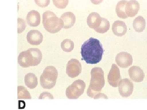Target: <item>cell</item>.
<instances>
[{"mask_svg":"<svg viewBox=\"0 0 147 110\" xmlns=\"http://www.w3.org/2000/svg\"><path fill=\"white\" fill-rule=\"evenodd\" d=\"M42 24L45 30L52 34L59 32L64 26L63 20L49 11H45L42 14Z\"/></svg>","mask_w":147,"mask_h":110,"instance_id":"4","label":"cell"},{"mask_svg":"<svg viewBox=\"0 0 147 110\" xmlns=\"http://www.w3.org/2000/svg\"><path fill=\"white\" fill-rule=\"evenodd\" d=\"M118 86L119 92L122 97H128L132 94L134 85L129 79L125 78L121 80Z\"/></svg>","mask_w":147,"mask_h":110,"instance_id":"9","label":"cell"},{"mask_svg":"<svg viewBox=\"0 0 147 110\" xmlns=\"http://www.w3.org/2000/svg\"><path fill=\"white\" fill-rule=\"evenodd\" d=\"M42 56V52L39 49L30 48L19 54L18 58V63L24 68L36 66L41 62Z\"/></svg>","mask_w":147,"mask_h":110,"instance_id":"3","label":"cell"},{"mask_svg":"<svg viewBox=\"0 0 147 110\" xmlns=\"http://www.w3.org/2000/svg\"><path fill=\"white\" fill-rule=\"evenodd\" d=\"M58 76L57 70L55 66H47L40 76V85L44 89H52L56 85Z\"/></svg>","mask_w":147,"mask_h":110,"instance_id":"5","label":"cell"},{"mask_svg":"<svg viewBox=\"0 0 147 110\" xmlns=\"http://www.w3.org/2000/svg\"><path fill=\"white\" fill-rule=\"evenodd\" d=\"M140 9V5L136 0H130L127 1L125 6V13L128 17H133L136 16Z\"/></svg>","mask_w":147,"mask_h":110,"instance_id":"13","label":"cell"},{"mask_svg":"<svg viewBox=\"0 0 147 110\" xmlns=\"http://www.w3.org/2000/svg\"><path fill=\"white\" fill-rule=\"evenodd\" d=\"M18 99H31L30 93L25 87L20 86L18 87Z\"/></svg>","mask_w":147,"mask_h":110,"instance_id":"22","label":"cell"},{"mask_svg":"<svg viewBox=\"0 0 147 110\" xmlns=\"http://www.w3.org/2000/svg\"><path fill=\"white\" fill-rule=\"evenodd\" d=\"M108 80L110 86L117 87L121 80L119 68L115 64H112L108 76Z\"/></svg>","mask_w":147,"mask_h":110,"instance_id":"8","label":"cell"},{"mask_svg":"<svg viewBox=\"0 0 147 110\" xmlns=\"http://www.w3.org/2000/svg\"><path fill=\"white\" fill-rule=\"evenodd\" d=\"M91 79L87 90L88 96L96 99L105 85L104 72L100 67H94L91 71Z\"/></svg>","mask_w":147,"mask_h":110,"instance_id":"2","label":"cell"},{"mask_svg":"<svg viewBox=\"0 0 147 110\" xmlns=\"http://www.w3.org/2000/svg\"><path fill=\"white\" fill-rule=\"evenodd\" d=\"M146 21L142 16H138L133 21V28L137 32L144 31L146 28Z\"/></svg>","mask_w":147,"mask_h":110,"instance_id":"20","label":"cell"},{"mask_svg":"<svg viewBox=\"0 0 147 110\" xmlns=\"http://www.w3.org/2000/svg\"><path fill=\"white\" fill-rule=\"evenodd\" d=\"M82 71V64L78 60L71 59L69 61L66 67V73L69 77L75 78L79 76Z\"/></svg>","mask_w":147,"mask_h":110,"instance_id":"7","label":"cell"},{"mask_svg":"<svg viewBox=\"0 0 147 110\" xmlns=\"http://www.w3.org/2000/svg\"><path fill=\"white\" fill-rule=\"evenodd\" d=\"M45 98H47L48 99H54V97L50 93L44 92L41 93L40 96L38 97V99H44Z\"/></svg>","mask_w":147,"mask_h":110,"instance_id":"27","label":"cell"},{"mask_svg":"<svg viewBox=\"0 0 147 110\" xmlns=\"http://www.w3.org/2000/svg\"><path fill=\"white\" fill-rule=\"evenodd\" d=\"M127 2V1L126 0H122L117 4L116 7V12L119 18L123 19L128 18V16L125 13V10Z\"/></svg>","mask_w":147,"mask_h":110,"instance_id":"19","label":"cell"},{"mask_svg":"<svg viewBox=\"0 0 147 110\" xmlns=\"http://www.w3.org/2000/svg\"><path fill=\"white\" fill-rule=\"evenodd\" d=\"M102 18L100 15L96 12H92L90 13L87 18V22L88 25L90 28L97 29L100 26Z\"/></svg>","mask_w":147,"mask_h":110,"instance_id":"16","label":"cell"},{"mask_svg":"<svg viewBox=\"0 0 147 110\" xmlns=\"http://www.w3.org/2000/svg\"><path fill=\"white\" fill-rule=\"evenodd\" d=\"M112 30L114 34L119 37L125 35L127 31V27L123 21H117L113 23Z\"/></svg>","mask_w":147,"mask_h":110,"instance_id":"15","label":"cell"},{"mask_svg":"<svg viewBox=\"0 0 147 110\" xmlns=\"http://www.w3.org/2000/svg\"><path fill=\"white\" fill-rule=\"evenodd\" d=\"M26 22L22 18H18V33L21 34L26 29Z\"/></svg>","mask_w":147,"mask_h":110,"instance_id":"25","label":"cell"},{"mask_svg":"<svg viewBox=\"0 0 147 110\" xmlns=\"http://www.w3.org/2000/svg\"><path fill=\"white\" fill-rule=\"evenodd\" d=\"M74 43L70 39L64 40L61 43V47L64 52H70L73 50L74 48Z\"/></svg>","mask_w":147,"mask_h":110,"instance_id":"23","label":"cell"},{"mask_svg":"<svg viewBox=\"0 0 147 110\" xmlns=\"http://www.w3.org/2000/svg\"><path fill=\"white\" fill-rule=\"evenodd\" d=\"M104 50L99 40L90 38L82 45L81 54L82 60L88 64H96L102 58Z\"/></svg>","mask_w":147,"mask_h":110,"instance_id":"1","label":"cell"},{"mask_svg":"<svg viewBox=\"0 0 147 110\" xmlns=\"http://www.w3.org/2000/svg\"><path fill=\"white\" fill-rule=\"evenodd\" d=\"M116 62L121 68H127L132 64L133 58L129 53L122 52L119 53L116 56Z\"/></svg>","mask_w":147,"mask_h":110,"instance_id":"10","label":"cell"},{"mask_svg":"<svg viewBox=\"0 0 147 110\" xmlns=\"http://www.w3.org/2000/svg\"><path fill=\"white\" fill-rule=\"evenodd\" d=\"M128 73L130 78L136 82L143 81L145 78V73L139 66H131L129 69Z\"/></svg>","mask_w":147,"mask_h":110,"instance_id":"11","label":"cell"},{"mask_svg":"<svg viewBox=\"0 0 147 110\" xmlns=\"http://www.w3.org/2000/svg\"><path fill=\"white\" fill-rule=\"evenodd\" d=\"M110 28V23L107 19L102 18L101 22L99 27L94 30L98 33L104 34L109 30Z\"/></svg>","mask_w":147,"mask_h":110,"instance_id":"21","label":"cell"},{"mask_svg":"<svg viewBox=\"0 0 147 110\" xmlns=\"http://www.w3.org/2000/svg\"><path fill=\"white\" fill-rule=\"evenodd\" d=\"M27 23L30 26L36 27L38 26L40 22V16L38 11L32 10L28 12L26 18Z\"/></svg>","mask_w":147,"mask_h":110,"instance_id":"14","label":"cell"},{"mask_svg":"<svg viewBox=\"0 0 147 110\" xmlns=\"http://www.w3.org/2000/svg\"><path fill=\"white\" fill-rule=\"evenodd\" d=\"M91 2L95 5H98L102 2L103 0H90Z\"/></svg>","mask_w":147,"mask_h":110,"instance_id":"28","label":"cell"},{"mask_svg":"<svg viewBox=\"0 0 147 110\" xmlns=\"http://www.w3.org/2000/svg\"><path fill=\"white\" fill-rule=\"evenodd\" d=\"M69 0H53V3L56 7L59 9H65L68 4Z\"/></svg>","mask_w":147,"mask_h":110,"instance_id":"24","label":"cell"},{"mask_svg":"<svg viewBox=\"0 0 147 110\" xmlns=\"http://www.w3.org/2000/svg\"><path fill=\"white\" fill-rule=\"evenodd\" d=\"M64 23L63 28H70L73 26L76 22V17L73 13L66 12L61 16Z\"/></svg>","mask_w":147,"mask_h":110,"instance_id":"17","label":"cell"},{"mask_svg":"<svg viewBox=\"0 0 147 110\" xmlns=\"http://www.w3.org/2000/svg\"><path fill=\"white\" fill-rule=\"evenodd\" d=\"M26 86L30 89H34L38 85V79L36 76L32 73H28L25 77Z\"/></svg>","mask_w":147,"mask_h":110,"instance_id":"18","label":"cell"},{"mask_svg":"<svg viewBox=\"0 0 147 110\" xmlns=\"http://www.w3.org/2000/svg\"><path fill=\"white\" fill-rule=\"evenodd\" d=\"M27 39L28 42L30 45H39L43 40V36L39 31L32 30L28 32Z\"/></svg>","mask_w":147,"mask_h":110,"instance_id":"12","label":"cell"},{"mask_svg":"<svg viewBox=\"0 0 147 110\" xmlns=\"http://www.w3.org/2000/svg\"><path fill=\"white\" fill-rule=\"evenodd\" d=\"M37 5L41 7H45L49 5L50 0H34Z\"/></svg>","mask_w":147,"mask_h":110,"instance_id":"26","label":"cell"},{"mask_svg":"<svg viewBox=\"0 0 147 110\" xmlns=\"http://www.w3.org/2000/svg\"><path fill=\"white\" fill-rule=\"evenodd\" d=\"M85 82L82 80L74 82L66 90V95L69 99H77L84 93L86 88Z\"/></svg>","mask_w":147,"mask_h":110,"instance_id":"6","label":"cell"}]
</instances>
